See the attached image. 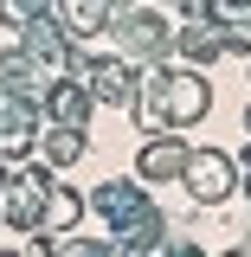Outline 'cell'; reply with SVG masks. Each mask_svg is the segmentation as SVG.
Here are the masks:
<instances>
[{
  "mask_svg": "<svg viewBox=\"0 0 251 257\" xmlns=\"http://www.w3.org/2000/svg\"><path fill=\"white\" fill-rule=\"evenodd\" d=\"M232 180H238V167H232V155H219V148H200V155L187 161V193L200 199V206L225 199V193H232Z\"/></svg>",
  "mask_w": 251,
  "mask_h": 257,
  "instance_id": "1",
  "label": "cell"
},
{
  "mask_svg": "<svg viewBox=\"0 0 251 257\" xmlns=\"http://www.w3.org/2000/svg\"><path fill=\"white\" fill-rule=\"evenodd\" d=\"M181 148H174V142H148V148H142V174H148V180H161V174H174V167H181Z\"/></svg>",
  "mask_w": 251,
  "mask_h": 257,
  "instance_id": "2",
  "label": "cell"
},
{
  "mask_svg": "<svg viewBox=\"0 0 251 257\" xmlns=\"http://www.w3.org/2000/svg\"><path fill=\"white\" fill-rule=\"evenodd\" d=\"M45 148H52V161H77V155H84V128H58Z\"/></svg>",
  "mask_w": 251,
  "mask_h": 257,
  "instance_id": "3",
  "label": "cell"
}]
</instances>
